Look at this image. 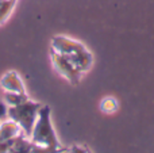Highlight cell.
Segmentation results:
<instances>
[{"label":"cell","mask_w":154,"mask_h":153,"mask_svg":"<svg viewBox=\"0 0 154 153\" xmlns=\"http://www.w3.org/2000/svg\"><path fill=\"white\" fill-rule=\"evenodd\" d=\"M50 49L66 57L84 75L93 65V54L82 42L66 35H54L50 41Z\"/></svg>","instance_id":"6da1fadb"},{"label":"cell","mask_w":154,"mask_h":153,"mask_svg":"<svg viewBox=\"0 0 154 153\" xmlns=\"http://www.w3.org/2000/svg\"><path fill=\"white\" fill-rule=\"evenodd\" d=\"M30 140L34 145L50 146V148H64L58 140L56 130H54L53 122H51V110L49 106L42 105L39 113H38L37 121L32 126Z\"/></svg>","instance_id":"7a4b0ae2"},{"label":"cell","mask_w":154,"mask_h":153,"mask_svg":"<svg viewBox=\"0 0 154 153\" xmlns=\"http://www.w3.org/2000/svg\"><path fill=\"white\" fill-rule=\"evenodd\" d=\"M41 107H42V103L35 102L31 98H29L27 100L19 103V105L8 107L7 118L16 122V123L20 126L23 134L30 137L32 126H34L35 121H37V117H38V113H39Z\"/></svg>","instance_id":"3957f363"},{"label":"cell","mask_w":154,"mask_h":153,"mask_svg":"<svg viewBox=\"0 0 154 153\" xmlns=\"http://www.w3.org/2000/svg\"><path fill=\"white\" fill-rule=\"evenodd\" d=\"M50 61L53 65L54 70L58 73L61 77H64L68 83H70L72 86H77L81 80L82 73L62 54L57 53V52L50 49Z\"/></svg>","instance_id":"277c9868"},{"label":"cell","mask_w":154,"mask_h":153,"mask_svg":"<svg viewBox=\"0 0 154 153\" xmlns=\"http://www.w3.org/2000/svg\"><path fill=\"white\" fill-rule=\"evenodd\" d=\"M0 89L3 92H18L27 94L23 79L16 70H7L0 76Z\"/></svg>","instance_id":"5b68a950"},{"label":"cell","mask_w":154,"mask_h":153,"mask_svg":"<svg viewBox=\"0 0 154 153\" xmlns=\"http://www.w3.org/2000/svg\"><path fill=\"white\" fill-rule=\"evenodd\" d=\"M20 134H23L20 126L12 119L5 118L0 122V142H10Z\"/></svg>","instance_id":"8992f818"},{"label":"cell","mask_w":154,"mask_h":153,"mask_svg":"<svg viewBox=\"0 0 154 153\" xmlns=\"http://www.w3.org/2000/svg\"><path fill=\"white\" fill-rule=\"evenodd\" d=\"M32 148V142L29 136L20 134L10 142V153H29Z\"/></svg>","instance_id":"52a82bcc"},{"label":"cell","mask_w":154,"mask_h":153,"mask_svg":"<svg viewBox=\"0 0 154 153\" xmlns=\"http://www.w3.org/2000/svg\"><path fill=\"white\" fill-rule=\"evenodd\" d=\"M16 4H18V0H2L0 3V26H3L10 19Z\"/></svg>","instance_id":"ba28073f"},{"label":"cell","mask_w":154,"mask_h":153,"mask_svg":"<svg viewBox=\"0 0 154 153\" xmlns=\"http://www.w3.org/2000/svg\"><path fill=\"white\" fill-rule=\"evenodd\" d=\"M29 94H18V92H3V102L11 107V106H16L19 103L24 102V100L29 99Z\"/></svg>","instance_id":"9c48e42d"},{"label":"cell","mask_w":154,"mask_h":153,"mask_svg":"<svg viewBox=\"0 0 154 153\" xmlns=\"http://www.w3.org/2000/svg\"><path fill=\"white\" fill-rule=\"evenodd\" d=\"M119 108V103L114 96H107L100 102V110L104 114H114Z\"/></svg>","instance_id":"30bf717a"},{"label":"cell","mask_w":154,"mask_h":153,"mask_svg":"<svg viewBox=\"0 0 154 153\" xmlns=\"http://www.w3.org/2000/svg\"><path fill=\"white\" fill-rule=\"evenodd\" d=\"M66 146H64V148H50V146H41L32 144V148L29 153H62L66 152Z\"/></svg>","instance_id":"8fae6325"},{"label":"cell","mask_w":154,"mask_h":153,"mask_svg":"<svg viewBox=\"0 0 154 153\" xmlns=\"http://www.w3.org/2000/svg\"><path fill=\"white\" fill-rule=\"evenodd\" d=\"M66 153H92V152L85 145H79V144H76V145H72L70 148H68Z\"/></svg>","instance_id":"7c38bea8"},{"label":"cell","mask_w":154,"mask_h":153,"mask_svg":"<svg viewBox=\"0 0 154 153\" xmlns=\"http://www.w3.org/2000/svg\"><path fill=\"white\" fill-rule=\"evenodd\" d=\"M62 153H66V152H62Z\"/></svg>","instance_id":"4fadbf2b"},{"label":"cell","mask_w":154,"mask_h":153,"mask_svg":"<svg viewBox=\"0 0 154 153\" xmlns=\"http://www.w3.org/2000/svg\"><path fill=\"white\" fill-rule=\"evenodd\" d=\"M0 3H2V0H0Z\"/></svg>","instance_id":"5bb4252c"},{"label":"cell","mask_w":154,"mask_h":153,"mask_svg":"<svg viewBox=\"0 0 154 153\" xmlns=\"http://www.w3.org/2000/svg\"><path fill=\"white\" fill-rule=\"evenodd\" d=\"M0 122H2V119H0Z\"/></svg>","instance_id":"9a60e30c"}]
</instances>
